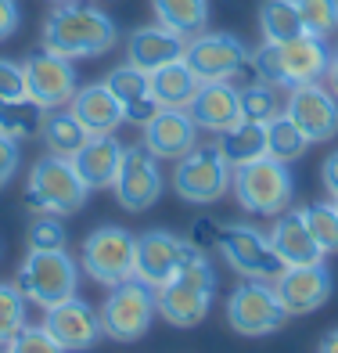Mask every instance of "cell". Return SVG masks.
<instances>
[{
	"label": "cell",
	"instance_id": "cell-1",
	"mask_svg": "<svg viewBox=\"0 0 338 353\" xmlns=\"http://www.w3.org/2000/svg\"><path fill=\"white\" fill-rule=\"evenodd\" d=\"M119 40V29L116 22L108 19L101 8H90V4H54V11L47 14L43 22V47L54 51L61 58H101L108 54Z\"/></svg>",
	"mask_w": 338,
	"mask_h": 353
},
{
	"label": "cell",
	"instance_id": "cell-2",
	"mask_svg": "<svg viewBox=\"0 0 338 353\" xmlns=\"http://www.w3.org/2000/svg\"><path fill=\"white\" fill-rule=\"evenodd\" d=\"M331 65V47L324 37H310L302 33L295 40H284V43H270L263 40V47L252 54V69L255 79H266V83L281 87V90H292L302 83H320L328 76Z\"/></svg>",
	"mask_w": 338,
	"mask_h": 353
},
{
	"label": "cell",
	"instance_id": "cell-3",
	"mask_svg": "<svg viewBox=\"0 0 338 353\" xmlns=\"http://www.w3.org/2000/svg\"><path fill=\"white\" fill-rule=\"evenodd\" d=\"M90 188L83 184V176L76 173L72 159H61L47 152L36 159L29 170L25 184V210L33 216H76L87 205Z\"/></svg>",
	"mask_w": 338,
	"mask_h": 353
},
{
	"label": "cell",
	"instance_id": "cell-4",
	"mask_svg": "<svg viewBox=\"0 0 338 353\" xmlns=\"http://www.w3.org/2000/svg\"><path fill=\"white\" fill-rule=\"evenodd\" d=\"M292 188L295 184H292L288 163H277L270 155L245 166H234V176H231V191L237 205L255 216H281L292 205Z\"/></svg>",
	"mask_w": 338,
	"mask_h": 353
},
{
	"label": "cell",
	"instance_id": "cell-5",
	"mask_svg": "<svg viewBox=\"0 0 338 353\" xmlns=\"http://www.w3.org/2000/svg\"><path fill=\"white\" fill-rule=\"evenodd\" d=\"M79 260L65 249H29V256L19 267V288L36 307H58L76 296L79 288Z\"/></svg>",
	"mask_w": 338,
	"mask_h": 353
},
{
	"label": "cell",
	"instance_id": "cell-6",
	"mask_svg": "<svg viewBox=\"0 0 338 353\" xmlns=\"http://www.w3.org/2000/svg\"><path fill=\"white\" fill-rule=\"evenodd\" d=\"M234 166L223 159L220 144H195L184 159H176L173 170V191L176 199H184L191 205H213L231 191Z\"/></svg>",
	"mask_w": 338,
	"mask_h": 353
},
{
	"label": "cell",
	"instance_id": "cell-7",
	"mask_svg": "<svg viewBox=\"0 0 338 353\" xmlns=\"http://www.w3.org/2000/svg\"><path fill=\"white\" fill-rule=\"evenodd\" d=\"M79 270L90 281L108 288L137 278V238L126 228H116V223L90 231L83 238V252H79Z\"/></svg>",
	"mask_w": 338,
	"mask_h": 353
},
{
	"label": "cell",
	"instance_id": "cell-8",
	"mask_svg": "<svg viewBox=\"0 0 338 353\" xmlns=\"http://www.w3.org/2000/svg\"><path fill=\"white\" fill-rule=\"evenodd\" d=\"M184 61L202 83H234L241 76L249 83L255 79L252 51L234 33H198L184 47Z\"/></svg>",
	"mask_w": 338,
	"mask_h": 353
},
{
	"label": "cell",
	"instance_id": "cell-9",
	"mask_svg": "<svg viewBox=\"0 0 338 353\" xmlns=\"http://www.w3.org/2000/svg\"><path fill=\"white\" fill-rule=\"evenodd\" d=\"M216 252L227 260V267L234 270V274H241L245 281L273 285L284 274V263H281V256L273 252L270 234L249 228V223H223Z\"/></svg>",
	"mask_w": 338,
	"mask_h": 353
},
{
	"label": "cell",
	"instance_id": "cell-10",
	"mask_svg": "<svg viewBox=\"0 0 338 353\" xmlns=\"http://www.w3.org/2000/svg\"><path fill=\"white\" fill-rule=\"evenodd\" d=\"M101 332L112 343H137L155 321V288L130 278L116 288H108V299L101 303Z\"/></svg>",
	"mask_w": 338,
	"mask_h": 353
},
{
	"label": "cell",
	"instance_id": "cell-11",
	"mask_svg": "<svg viewBox=\"0 0 338 353\" xmlns=\"http://www.w3.org/2000/svg\"><path fill=\"white\" fill-rule=\"evenodd\" d=\"M288 310L281 307L273 285L266 281H245L227 296V325L245 335V339H263V335L281 332Z\"/></svg>",
	"mask_w": 338,
	"mask_h": 353
},
{
	"label": "cell",
	"instance_id": "cell-12",
	"mask_svg": "<svg viewBox=\"0 0 338 353\" xmlns=\"http://www.w3.org/2000/svg\"><path fill=\"white\" fill-rule=\"evenodd\" d=\"M25 98L36 101L43 112L51 108H65L72 101V94L79 90V79H76V69L69 58H61L54 51H33L25 58Z\"/></svg>",
	"mask_w": 338,
	"mask_h": 353
},
{
	"label": "cell",
	"instance_id": "cell-13",
	"mask_svg": "<svg viewBox=\"0 0 338 353\" xmlns=\"http://www.w3.org/2000/svg\"><path fill=\"white\" fill-rule=\"evenodd\" d=\"M166 181L162 170H158V159L144 148V144H134L123 155V166L116 176V199L126 213H144L162 199Z\"/></svg>",
	"mask_w": 338,
	"mask_h": 353
},
{
	"label": "cell",
	"instance_id": "cell-14",
	"mask_svg": "<svg viewBox=\"0 0 338 353\" xmlns=\"http://www.w3.org/2000/svg\"><path fill=\"white\" fill-rule=\"evenodd\" d=\"M284 112L310 137V144H324L338 137V98L328 87H320V83L292 87L284 98Z\"/></svg>",
	"mask_w": 338,
	"mask_h": 353
},
{
	"label": "cell",
	"instance_id": "cell-15",
	"mask_svg": "<svg viewBox=\"0 0 338 353\" xmlns=\"http://www.w3.org/2000/svg\"><path fill=\"white\" fill-rule=\"evenodd\" d=\"M43 328L54 335V343L65 350V353H83V350H94L101 343V317L98 310L90 307L87 299H65L58 307H47L43 314Z\"/></svg>",
	"mask_w": 338,
	"mask_h": 353
},
{
	"label": "cell",
	"instance_id": "cell-16",
	"mask_svg": "<svg viewBox=\"0 0 338 353\" xmlns=\"http://www.w3.org/2000/svg\"><path fill=\"white\" fill-rule=\"evenodd\" d=\"M335 278L324 263H306V267H284V274L273 281L281 307L288 310V317H302L320 310L331 299Z\"/></svg>",
	"mask_w": 338,
	"mask_h": 353
},
{
	"label": "cell",
	"instance_id": "cell-17",
	"mask_svg": "<svg viewBox=\"0 0 338 353\" xmlns=\"http://www.w3.org/2000/svg\"><path fill=\"white\" fill-rule=\"evenodd\" d=\"M140 130H144L140 144L158 163H176L198 144V123L191 119L187 108H158Z\"/></svg>",
	"mask_w": 338,
	"mask_h": 353
},
{
	"label": "cell",
	"instance_id": "cell-18",
	"mask_svg": "<svg viewBox=\"0 0 338 353\" xmlns=\"http://www.w3.org/2000/svg\"><path fill=\"white\" fill-rule=\"evenodd\" d=\"M187 252H191V242L173 231L140 234L137 238V281H144L148 288L166 285L169 278H176Z\"/></svg>",
	"mask_w": 338,
	"mask_h": 353
},
{
	"label": "cell",
	"instance_id": "cell-19",
	"mask_svg": "<svg viewBox=\"0 0 338 353\" xmlns=\"http://www.w3.org/2000/svg\"><path fill=\"white\" fill-rule=\"evenodd\" d=\"M213 288L191 285L184 278H169L166 285L155 288V314L169 321L173 328H195L205 321L209 307H213Z\"/></svg>",
	"mask_w": 338,
	"mask_h": 353
},
{
	"label": "cell",
	"instance_id": "cell-20",
	"mask_svg": "<svg viewBox=\"0 0 338 353\" xmlns=\"http://www.w3.org/2000/svg\"><path fill=\"white\" fill-rule=\"evenodd\" d=\"M270 245L273 252L281 256L284 267H306V263H324V249L317 245V238L306 223L302 210H288L281 216H273V228H270Z\"/></svg>",
	"mask_w": 338,
	"mask_h": 353
},
{
	"label": "cell",
	"instance_id": "cell-21",
	"mask_svg": "<svg viewBox=\"0 0 338 353\" xmlns=\"http://www.w3.org/2000/svg\"><path fill=\"white\" fill-rule=\"evenodd\" d=\"M184 47H187V37L173 33L166 26H140L137 33H130L126 40V61L140 72H155L169 65V61H180L184 58Z\"/></svg>",
	"mask_w": 338,
	"mask_h": 353
},
{
	"label": "cell",
	"instance_id": "cell-22",
	"mask_svg": "<svg viewBox=\"0 0 338 353\" xmlns=\"http://www.w3.org/2000/svg\"><path fill=\"white\" fill-rule=\"evenodd\" d=\"M123 155L126 148L116 141V134H98L72 155V166L90 191H105V188H116Z\"/></svg>",
	"mask_w": 338,
	"mask_h": 353
},
{
	"label": "cell",
	"instance_id": "cell-23",
	"mask_svg": "<svg viewBox=\"0 0 338 353\" xmlns=\"http://www.w3.org/2000/svg\"><path fill=\"white\" fill-rule=\"evenodd\" d=\"M69 112L83 123V130L90 137H98V134H116L119 126L126 123L123 116V105L119 98L108 90V83H87V87H79L72 94V101H69Z\"/></svg>",
	"mask_w": 338,
	"mask_h": 353
},
{
	"label": "cell",
	"instance_id": "cell-24",
	"mask_svg": "<svg viewBox=\"0 0 338 353\" xmlns=\"http://www.w3.org/2000/svg\"><path fill=\"white\" fill-rule=\"evenodd\" d=\"M191 119L198 123V130L223 134L234 123H241V98L234 83H202V90L191 101Z\"/></svg>",
	"mask_w": 338,
	"mask_h": 353
},
{
	"label": "cell",
	"instance_id": "cell-25",
	"mask_svg": "<svg viewBox=\"0 0 338 353\" xmlns=\"http://www.w3.org/2000/svg\"><path fill=\"white\" fill-rule=\"evenodd\" d=\"M105 83H108V90L119 98L126 123L144 126V123H148L155 112H158V101H155V94H151L148 72L134 69L130 61H126V65H119V69H112V72L105 76Z\"/></svg>",
	"mask_w": 338,
	"mask_h": 353
},
{
	"label": "cell",
	"instance_id": "cell-26",
	"mask_svg": "<svg viewBox=\"0 0 338 353\" xmlns=\"http://www.w3.org/2000/svg\"><path fill=\"white\" fill-rule=\"evenodd\" d=\"M148 79H151V94H155L158 108H191L195 94L202 90V79L187 69L184 58L148 72Z\"/></svg>",
	"mask_w": 338,
	"mask_h": 353
},
{
	"label": "cell",
	"instance_id": "cell-27",
	"mask_svg": "<svg viewBox=\"0 0 338 353\" xmlns=\"http://www.w3.org/2000/svg\"><path fill=\"white\" fill-rule=\"evenodd\" d=\"M40 137H43V144H47V152H51V155H61V159H72V155L90 141V134L83 130V123H79L69 108H65V112H61V108L43 112Z\"/></svg>",
	"mask_w": 338,
	"mask_h": 353
},
{
	"label": "cell",
	"instance_id": "cell-28",
	"mask_svg": "<svg viewBox=\"0 0 338 353\" xmlns=\"http://www.w3.org/2000/svg\"><path fill=\"white\" fill-rule=\"evenodd\" d=\"M220 152L231 166H245V163H255V159L266 155V123H249L241 119L234 123L231 130L220 134Z\"/></svg>",
	"mask_w": 338,
	"mask_h": 353
},
{
	"label": "cell",
	"instance_id": "cell-29",
	"mask_svg": "<svg viewBox=\"0 0 338 353\" xmlns=\"http://www.w3.org/2000/svg\"><path fill=\"white\" fill-rule=\"evenodd\" d=\"M151 11H155L158 26H166L173 33L187 37V40L205 33V26H209V4L205 0H151Z\"/></svg>",
	"mask_w": 338,
	"mask_h": 353
},
{
	"label": "cell",
	"instance_id": "cell-30",
	"mask_svg": "<svg viewBox=\"0 0 338 353\" xmlns=\"http://www.w3.org/2000/svg\"><path fill=\"white\" fill-rule=\"evenodd\" d=\"M306 148H310V137H306L295 119L288 116V112H281V116H273L266 123V155L277 159V163H288L292 166L295 159L306 155Z\"/></svg>",
	"mask_w": 338,
	"mask_h": 353
},
{
	"label": "cell",
	"instance_id": "cell-31",
	"mask_svg": "<svg viewBox=\"0 0 338 353\" xmlns=\"http://www.w3.org/2000/svg\"><path fill=\"white\" fill-rule=\"evenodd\" d=\"M237 98H241V119L249 123H270L273 116L284 112L281 87L266 83V79H249L245 87H237Z\"/></svg>",
	"mask_w": 338,
	"mask_h": 353
},
{
	"label": "cell",
	"instance_id": "cell-32",
	"mask_svg": "<svg viewBox=\"0 0 338 353\" xmlns=\"http://www.w3.org/2000/svg\"><path fill=\"white\" fill-rule=\"evenodd\" d=\"M260 29H263V40L270 43H284L306 33L295 0H266L260 8Z\"/></svg>",
	"mask_w": 338,
	"mask_h": 353
},
{
	"label": "cell",
	"instance_id": "cell-33",
	"mask_svg": "<svg viewBox=\"0 0 338 353\" xmlns=\"http://www.w3.org/2000/svg\"><path fill=\"white\" fill-rule=\"evenodd\" d=\"M40 123H43V108L36 101H0V137H11V141H25L40 134Z\"/></svg>",
	"mask_w": 338,
	"mask_h": 353
},
{
	"label": "cell",
	"instance_id": "cell-34",
	"mask_svg": "<svg viewBox=\"0 0 338 353\" xmlns=\"http://www.w3.org/2000/svg\"><path fill=\"white\" fill-rule=\"evenodd\" d=\"M25 292L11 281H0V350L25 328Z\"/></svg>",
	"mask_w": 338,
	"mask_h": 353
},
{
	"label": "cell",
	"instance_id": "cell-35",
	"mask_svg": "<svg viewBox=\"0 0 338 353\" xmlns=\"http://www.w3.org/2000/svg\"><path fill=\"white\" fill-rule=\"evenodd\" d=\"M302 216L310 223V231L317 238V245L328 252H338V213H335V202H313V205H302Z\"/></svg>",
	"mask_w": 338,
	"mask_h": 353
},
{
	"label": "cell",
	"instance_id": "cell-36",
	"mask_svg": "<svg viewBox=\"0 0 338 353\" xmlns=\"http://www.w3.org/2000/svg\"><path fill=\"white\" fill-rule=\"evenodd\" d=\"M302 29L310 37H331L338 29V0H295Z\"/></svg>",
	"mask_w": 338,
	"mask_h": 353
},
{
	"label": "cell",
	"instance_id": "cell-37",
	"mask_svg": "<svg viewBox=\"0 0 338 353\" xmlns=\"http://www.w3.org/2000/svg\"><path fill=\"white\" fill-rule=\"evenodd\" d=\"M69 231L61 228V216H36L29 223V249H65Z\"/></svg>",
	"mask_w": 338,
	"mask_h": 353
},
{
	"label": "cell",
	"instance_id": "cell-38",
	"mask_svg": "<svg viewBox=\"0 0 338 353\" xmlns=\"http://www.w3.org/2000/svg\"><path fill=\"white\" fill-rule=\"evenodd\" d=\"M4 350H8V353H65V350L54 343V335L47 332L43 325H40V328H29V325H25Z\"/></svg>",
	"mask_w": 338,
	"mask_h": 353
},
{
	"label": "cell",
	"instance_id": "cell-39",
	"mask_svg": "<svg viewBox=\"0 0 338 353\" xmlns=\"http://www.w3.org/2000/svg\"><path fill=\"white\" fill-rule=\"evenodd\" d=\"M25 98V69L11 58H0V101H22Z\"/></svg>",
	"mask_w": 338,
	"mask_h": 353
},
{
	"label": "cell",
	"instance_id": "cell-40",
	"mask_svg": "<svg viewBox=\"0 0 338 353\" xmlns=\"http://www.w3.org/2000/svg\"><path fill=\"white\" fill-rule=\"evenodd\" d=\"M220 228L223 223L213 220V216H198L195 223H191V231H187V242L195 245L198 252H216V242H220Z\"/></svg>",
	"mask_w": 338,
	"mask_h": 353
},
{
	"label": "cell",
	"instance_id": "cell-41",
	"mask_svg": "<svg viewBox=\"0 0 338 353\" xmlns=\"http://www.w3.org/2000/svg\"><path fill=\"white\" fill-rule=\"evenodd\" d=\"M19 159H22V152H19V141L0 137V191H4V188L11 184L14 170H19Z\"/></svg>",
	"mask_w": 338,
	"mask_h": 353
},
{
	"label": "cell",
	"instance_id": "cell-42",
	"mask_svg": "<svg viewBox=\"0 0 338 353\" xmlns=\"http://www.w3.org/2000/svg\"><path fill=\"white\" fill-rule=\"evenodd\" d=\"M19 22H22L19 0H0V43L19 33Z\"/></svg>",
	"mask_w": 338,
	"mask_h": 353
},
{
	"label": "cell",
	"instance_id": "cell-43",
	"mask_svg": "<svg viewBox=\"0 0 338 353\" xmlns=\"http://www.w3.org/2000/svg\"><path fill=\"white\" fill-rule=\"evenodd\" d=\"M320 181H324V191L328 199H338V152H331L320 166Z\"/></svg>",
	"mask_w": 338,
	"mask_h": 353
},
{
	"label": "cell",
	"instance_id": "cell-44",
	"mask_svg": "<svg viewBox=\"0 0 338 353\" xmlns=\"http://www.w3.org/2000/svg\"><path fill=\"white\" fill-rule=\"evenodd\" d=\"M328 90L335 94V98H338V47H335V51H331V65H328Z\"/></svg>",
	"mask_w": 338,
	"mask_h": 353
},
{
	"label": "cell",
	"instance_id": "cell-45",
	"mask_svg": "<svg viewBox=\"0 0 338 353\" xmlns=\"http://www.w3.org/2000/svg\"><path fill=\"white\" fill-rule=\"evenodd\" d=\"M317 353H338V328H331L324 339L317 343Z\"/></svg>",
	"mask_w": 338,
	"mask_h": 353
},
{
	"label": "cell",
	"instance_id": "cell-46",
	"mask_svg": "<svg viewBox=\"0 0 338 353\" xmlns=\"http://www.w3.org/2000/svg\"><path fill=\"white\" fill-rule=\"evenodd\" d=\"M51 4H69V0H51Z\"/></svg>",
	"mask_w": 338,
	"mask_h": 353
},
{
	"label": "cell",
	"instance_id": "cell-47",
	"mask_svg": "<svg viewBox=\"0 0 338 353\" xmlns=\"http://www.w3.org/2000/svg\"><path fill=\"white\" fill-rule=\"evenodd\" d=\"M331 202H335V213H338V199H331Z\"/></svg>",
	"mask_w": 338,
	"mask_h": 353
},
{
	"label": "cell",
	"instance_id": "cell-48",
	"mask_svg": "<svg viewBox=\"0 0 338 353\" xmlns=\"http://www.w3.org/2000/svg\"><path fill=\"white\" fill-rule=\"evenodd\" d=\"M0 353H8V350H0Z\"/></svg>",
	"mask_w": 338,
	"mask_h": 353
}]
</instances>
